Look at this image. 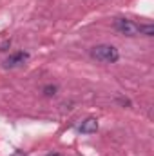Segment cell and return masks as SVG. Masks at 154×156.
<instances>
[{"mask_svg": "<svg viewBox=\"0 0 154 156\" xmlns=\"http://www.w3.org/2000/svg\"><path fill=\"white\" fill-rule=\"evenodd\" d=\"M91 56L96 58L98 62L114 64L116 60L120 58V53H118V49L113 47V45H105V44H102V45H94V47L91 49Z\"/></svg>", "mask_w": 154, "mask_h": 156, "instance_id": "cell-1", "label": "cell"}, {"mask_svg": "<svg viewBox=\"0 0 154 156\" xmlns=\"http://www.w3.org/2000/svg\"><path fill=\"white\" fill-rule=\"evenodd\" d=\"M114 27L121 35H127V37H136L140 33V26L134 24L132 20H127V18H118L114 22Z\"/></svg>", "mask_w": 154, "mask_h": 156, "instance_id": "cell-2", "label": "cell"}, {"mask_svg": "<svg viewBox=\"0 0 154 156\" xmlns=\"http://www.w3.org/2000/svg\"><path fill=\"white\" fill-rule=\"evenodd\" d=\"M26 60H27V53H24V51H18V53L11 55V56H9L5 62H4V66H5V67H18V66H22Z\"/></svg>", "mask_w": 154, "mask_h": 156, "instance_id": "cell-3", "label": "cell"}, {"mask_svg": "<svg viewBox=\"0 0 154 156\" xmlns=\"http://www.w3.org/2000/svg\"><path fill=\"white\" fill-rule=\"evenodd\" d=\"M96 129H98V122H96V118H87V120L82 122V125H80V131H82L83 134L96 133Z\"/></svg>", "mask_w": 154, "mask_h": 156, "instance_id": "cell-4", "label": "cell"}, {"mask_svg": "<svg viewBox=\"0 0 154 156\" xmlns=\"http://www.w3.org/2000/svg\"><path fill=\"white\" fill-rule=\"evenodd\" d=\"M140 33H145L147 37H152L154 35V27L152 26H140Z\"/></svg>", "mask_w": 154, "mask_h": 156, "instance_id": "cell-5", "label": "cell"}, {"mask_svg": "<svg viewBox=\"0 0 154 156\" xmlns=\"http://www.w3.org/2000/svg\"><path fill=\"white\" fill-rule=\"evenodd\" d=\"M44 93H45V96H53V94L56 93V87H54V85H47V87L44 89Z\"/></svg>", "mask_w": 154, "mask_h": 156, "instance_id": "cell-6", "label": "cell"}]
</instances>
